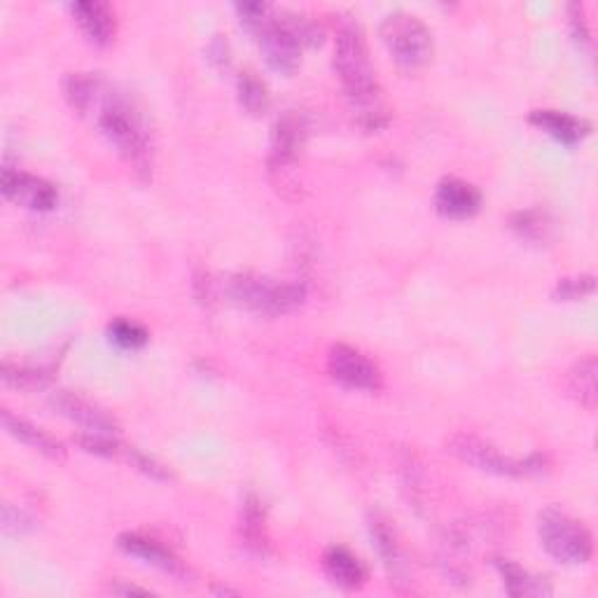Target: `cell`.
Instances as JSON below:
<instances>
[{
    "instance_id": "cell-27",
    "label": "cell",
    "mask_w": 598,
    "mask_h": 598,
    "mask_svg": "<svg viewBox=\"0 0 598 598\" xmlns=\"http://www.w3.org/2000/svg\"><path fill=\"white\" fill-rule=\"evenodd\" d=\"M513 227L526 239H542L544 237V218L538 214V210H526V214H517Z\"/></svg>"
},
{
    "instance_id": "cell-3",
    "label": "cell",
    "mask_w": 598,
    "mask_h": 598,
    "mask_svg": "<svg viewBox=\"0 0 598 598\" xmlns=\"http://www.w3.org/2000/svg\"><path fill=\"white\" fill-rule=\"evenodd\" d=\"M222 288L237 307L272 319L297 311L307 299V286L299 280H278L260 274H232L227 276Z\"/></svg>"
},
{
    "instance_id": "cell-20",
    "label": "cell",
    "mask_w": 598,
    "mask_h": 598,
    "mask_svg": "<svg viewBox=\"0 0 598 598\" xmlns=\"http://www.w3.org/2000/svg\"><path fill=\"white\" fill-rule=\"evenodd\" d=\"M596 377H598V360L591 354L579 358L568 372V393L579 402V407H585L587 412H594L598 402Z\"/></svg>"
},
{
    "instance_id": "cell-30",
    "label": "cell",
    "mask_w": 598,
    "mask_h": 598,
    "mask_svg": "<svg viewBox=\"0 0 598 598\" xmlns=\"http://www.w3.org/2000/svg\"><path fill=\"white\" fill-rule=\"evenodd\" d=\"M111 591H113V594H122V596H129V594L148 596V594H150L148 589H140V587H134V585H131V587H129V585H125V587H122V585H113V587H111Z\"/></svg>"
},
{
    "instance_id": "cell-2",
    "label": "cell",
    "mask_w": 598,
    "mask_h": 598,
    "mask_svg": "<svg viewBox=\"0 0 598 598\" xmlns=\"http://www.w3.org/2000/svg\"><path fill=\"white\" fill-rule=\"evenodd\" d=\"M334 73H337L358 125L365 131H379L389 125L383 90L377 78V68L369 57L365 33L356 22H340L334 35Z\"/></svg>"
},
{
    "instance_id": "cell-11",
    "label": "cell",
    "mask_w": 598,
    "mask_h": 598,
    "mask_svg": "<svg viewBox=\"0 0 598 598\" xmlns=\"http://www.w3.org/2000/svg\"><path fill=\"white\" fill-rule=\"evenodd\" d=\"M307 140V125L302 115H297L295 111H288L276 119V125L272 129V152H269V169L272 173H284L302 154Z\"/></svg>"
},
{
    "instance_id": "cell-10",
    "label": "cell",
    "mask_w": 598,
    "mask_h": 598,
    "mask_svg": "<svg viewBox=\"0 0 598 598\" xmlns=\"http://www.w3.org/2000/svg\"><path fill=\"white\" fill-rule=\"evenodd\" d=\"M117 548L122 552H127L129 556H136L143 561V564L162 571L166 575H171L173 579H179V583H189V568L185 566V561H181L175 556L166 544H162L160 540L148 538L143 533H122L117 538Z\"/></svg>"
},
{
    "instance_id": "cell-22",
    "label": "cell",
    "mask_w": 598,
    "mask_h": 598,
    "mask_svg": "<svg viewBox=\"0 0 598 598\" xmlns=\"http://www.w3.org/2000/svg\"><path fill=\"white\" fill-rule=\"evenodd\" d=\"M237 94H239L241 108L249 115H262V113L269 111L272 99H269L267 84L262 82L255 73H251V70H245V73L239 76Z\"/></svg>"
},
{
    "instance_id": "cell-28",
    "label": "cell",
    "mask_w": 598,
    "mask_h": 598,
    "mask_svg": "<svg viewBox=\"0 0 598 598\" xmlns=\"http://www.w3.org/2000/svg\"><path fill=\"white\" fill-rule=\"evenodd\" d=\"M195 295L204 307H214L218 299V284L206 272L195 274Z\"/></svg>"
},
{
    "instance_id": "cell-1",
    "label": "cell",
    "mask_w": 598,
    "mask_h": 598,
    "mask_svg": "<svg viewBox=\"0 0 598 598\" xmlns=\"http://www.w3.org/2000/svg\"><path fill=\"white\" fill-rule=\"evenodd\" d=\"M64 96L76 113L94 119L101 136L119 152L122 160L138 173L150 171L152 146L143 117L108 82L92 73H70L64 80Z\"/></svg>"
},
{
    "instance_id": "cell-24",
    "label": "cell",
    "mask_w": 598,
    "mask_h": 598,
    "mask_svg": "<svg viewBox=\"0 0 598 598\" xmlns=\"http://www.w3.org/2000/svg\"><path fill=\"white\" fill-rule=\"evenodd\" d=\"M49 375L45 369H35V367H20L12 365L10 360L3 363V381L8 386H14L20 391H33V389H43L47 383Z\"/></svg>"
},
{
    "instance_id": "cell-4",
    "label": "cell",
    "mask_w": 598,
    "mask_h": 598,
    "mask_svg": "<svg viewBox=\"0 0 598 598\" xmlns=\"http://www.w3.org/2000/svg\"><path fill=\"white\" fill-rule=\"evenodd\" d=\"M447 451L456 461H461L474 470L496 474V478H531V474H542L550 468V461L544 453H531L529 459H513L496 445L472 433H456L447 439Z\"/></svg>"
},
{
    "instance_id": "cell-8",
    "label": "cell",
    "mask_w": 598,
    "mask_h": 598,
    "mask_svg": "<svg viewBox=\"0 0 598 598\" xmlns=\"http://www.w3.org/2000/svg\"><path fill=\"white\" fill-rule=\"evenodd\" d=\"M327 375L348 391L377 393L383 389L379 365L348 344H334L327 350Z\"/></svg>"
},
{
    "instance_id": "cell-21",
    "label": "cell",
    "mask_w": 598,
    "mask_h": 598,
    "mask_svg": "<svg viewBox=\"0 0 598 598\" xmlns=\"http://www.w3.org/2000/svg\"><path fill=\"white\" fill-rule=\"evenodd\" d=\"M241 536L245 548L251 552L265 556L269 552V536H267V526H265V509H262V503L255 496H249L243 503V513H241Z\"/></svg>"
},
{
    "instance_id": "cell-13",
    "label": "cell",
    "mask_w": 598,
    "mask_h": 598,
    "mask_svg": "<svg viewBox=\"0 0 598 598\" xmlns=\"http://www.w3.org/2000/svg\"><path fill=\"white\" fill-rule=\"evenodd\" d=\"M435 208L453 220L472 218L482 208V192L468 181L445 179L435 189Z\"/></svg>"
},
{
    "instance_id": "cell-25",
    "label": "cell",
    "mask_w": 598,
    "mask_h": 598,
    "mask_svg": "<svg viewBox=\"0 0 598 598\" xmlns=\"http://www.w3.org/2000/svg\"><path fill=\"white\" fill-rule=\"evenodd\" d=\"M594 288H596V278L591 274L561 278L554 288V297L564 299V302H573V299H583V297L591 295Z\"/></svg>"
},
{
    "instance_id": "cell-9",
    "label": "cell",
    "mask_w": 598,
    "mask_h": 598,
    "mask_svg": "<svg viewBox=\"0 0 598 598\" xmlns=\"http://www.w3.org/2000/svg\"><path fill=\"white\" fill-rule=\"evenodd\" d=\"M5 199L20 204L28 210H51L59 204V192L49 181L41 179L20 169H3V181H0Z\"/></svg>"
},
{
    "instance_id": "cell-6",
    "label": "cell",
    "mask_w": 598,
    "mask_h": 598,
    "mask_svg": "<svg viewBox=\"0 0 598 598\" xmlns=\"http://www.w3.org/2000/svg\"><path fill=\"white\" fill-rule=\"evenodd\" d=\"M381 41L391 57L404 68H421L433 57V33L416 14L395 10L383 16Z\"/></svg>"
},
{
    "instance_id": "cell-7",
    "label": "cell",
    "mask_w": 598,
    "mask_h": 598,
    "mask_svg": "<svg viewBox=\"0 0 598 598\" xmlns=\"http://www.w3.org/2000/svg\"><path fill=\"white\" fill-rule=\"evenodd\" d=\"M251 33L255 35L262 57H265L267 66L276 73L292 76L299 64H302L304 45L295 28L292 12H278L272 8V12Z\"/></svg>"
},
{
    "instance_id": "cell-17",
    "label": "cell",
    "mask_w": 598,
    "mask_h": 598,
    "mask_svg": "<svg viewBox=\"0 0 598 598\" xmlns=\"http://www.w3.org/2000/svg\"><path fill=\"white\" fill-rule=\"evenodd\" d=\"M323 568L332 583L346 591L363 589L367 585V577H369L367 566L363 564V561L350 550L340 548V544H332V548L325 550Z\"/></svg>"
},
{
    "instance_id": "cell-14",
    "label": "cell",
    "mask_w": 598,
    "mask_h": 598,
    "mask_svg": "<svg viewBox=\"0 0 598 598\" xmlns=\"http://www.w3.org/2000/svg\"><path fill=\"white\" fill-rule=\"evenodd\" d=\"M70 12H73L78 26L94 45L103 47L113 43L117 33V20L108 3H99V0H78V3H70Z\"/></svg>"
},
{
    "instance_id": "cell-5",
    "label": "cell",
    "mask_w": 598,
    "mask_h": 598,
    "mask_svg": "<svg viewBox=\"0 0 598 598\" xmlns=\"http://www.w3.org/2000/svg\"><path fill=\"white\" fill-rule=\"evenodd\" d=\"M542 550L564 566H585L594 556V538L583 521L559 507H544L538 515Z\"/></svg>"
},
{
    "instance_id": "cell-16",
    "label": "cell",
    "mask_w": 598,
    "mask_h": 598,
    "mask_svg": "<svg viewBox=\"0 0 598 598\" xmlns=\"http://www.w3.org/2000/svg\"><path fill=\"white\" fill-rule=\"evenodd\" d=\"M529 122L533 127H538L544 134H550L552 138H556L559 143H566V146L583 143V140L591 134V125L587 119L575 117V115L564 113V111H552V108L531 111Z\"/></svg>"
},
{
    "instance_id": "cell-18",
    "label": "cell",
    "mask_w": 598,
    "mask_h": 598,
    "mask_svg": "<svg viewBox=\"0 0 598 598\" xmlns=\"http://www.w3.org/2000/svg\"><path fill=\"white\" fill-rule=\"evenodd\" d=\"M3 426L14 439H20L22 445L31 447L33 451L43 453L45 459H49V461H64L66 459V449H64V445L59 442V439L47 435L43 428L28 424L26 418L14 416L12 412L5 410L3 412Z\"/></svg>"
},
{
    "instance_id": "cell-19",
    "label": "cell",
    "mask_w": 598,
    "mask_h": 598,
    "mask_svg": "<svg viewBox=\"0 0 598 598\" xmlns=\"http://www.w3.org/2000/svg\"><path fill=\"white\" fill-rule=\"evenodd\" d=\"M496 568L509 596H550L552 587L548 579H542L509 559H496Z\"/></svg>"
},
{
    "instance_id": "cell-29",
    "label": "cell",
    "mask_w": 598,
    "mask_h": 598,
    "mask_svg": "<svg viewBox=\"0 0 598 598\" xmlns=\"http://www.w3.org/2000/svg\"><path fill=\"white\" fill-rule=\"evenodd\" d=\"M208 55L214 61H220L222 66L230 64V47H227V41H222L220 35H216V41L208 45Z\"/></svg>"
},
{
    "instance_id": "cell-26",
    "label": "cell",
    "mask_w": 598,
    "mask_h": 598,
    "mask_svg": "<svg viewBox=\"0 0 598 598\" xmlns=\"http://www.w3.org/2000/svg\"><path fill=\"white\" fill-rule=\"evenodd\" d=\"M568 22H571V33L579 47L591 49V31H589V22L585 16V5L579 3H571L568 5Z\"/></svg>"
},
{
    "instance_id": "cell-15",
    "label": "cell",
    "mask_w": 598,
    "mask_h": 598,
    "mask_svg": "<svg viewBox=\"0 0 598 598\" xmlns=\"http://www.w3.org/2000/svg\"><path fill=\"white\" fill-rule=\"evenodd\" d=\"M369 533H372L375 548L383 561L386 571L393 577L391 583L395 585H410V561L407 554H404L402 544L395 538V531L389 526V521H383L381 517H375L372 524H369Z\"/></svg>"
},
{
    "instance_id": "cell-23",
    "label": "cell",
    "mask_w": 598,
    "mask_h": 598,
    "mask_svg": "<svg viewBox=\"0 0 598 598\" xmlns=\"http://www.w3.org/2000/svg\"><path fill=\"white\" fill-rule=\"evenodd\" d=\"M108 337L115 346L119 348H127V350H136L140 346L148 344V330L136 323V321H129V319H117L108 325Z\"/></svg>"
},
{
    "instance_id": "cell-12",
    "label": "cell",
    "mask_w": 598,
    "mask_h": 598,
    "mask_svg": "<svg viewBox=\"0 0 598 598\" xmlns=\"http://www.w3.org/2000/svg\"><path fill=\"white\" fill-rule=\"evenodd\" d=\"M55 412H59L64 418L73 421L84 433H101V435H115L117 424L111 414H105L101 407L87 398L73 393V391H57L49 400Z\"/></svg>"
}]
</instances>
